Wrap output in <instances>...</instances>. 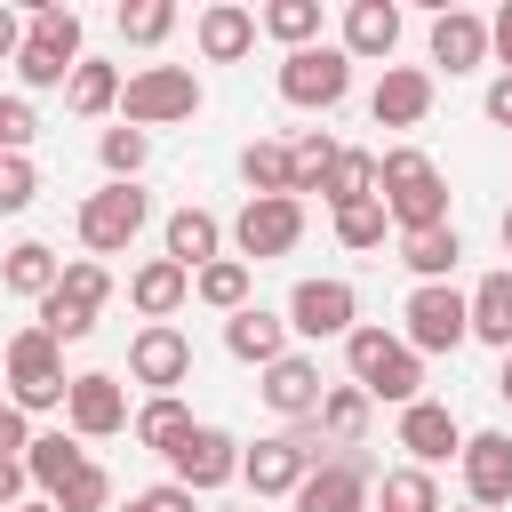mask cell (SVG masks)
<instances>
[{"instance_id": "6da1fadb", "label": "cell", "mask_w": 512, "mask_h": 512, "mask_svg": "<svg viewBox=\"0 0 512 512\" xmlns=\"http://www.w3.org/2000/svg\"><path fill=\"white\" fill-rule=\"evenodd\" d=\"M376 200H384V216L400 224V240L448 224V176H440L432 152H416V144H392V152L376 160Z\"/></svg>"}, {"instance_id": "7a4b0ae2", "label": "cell", "mask_w": 512, "mask_h": 512, "mask_svg": "<svg viewBox=\"0 0 512 512\" xmlns=\"http://www.w3.org/2000/svg\"><path fill=\"white\" fill-rule=\"evenodd\" d=\"M344 360H352V384H360L368 400H392V408L424 400V360H416L400 336H384V328H352V336H344Z\"/></svg>"}, {"instance_id": "3957f363", "label": "cell", "mask_w": 512, "mask_h": 512, "mask_svg": "<svg viewBox=\"0 0 512 512\" xmlns=\"http://www.w3.org/2000/svg\"><path fill=\"white\" fill-rule=\"evenodd\" d=\"M80 64V16L64 0H40L32 24H24V48H16V80L24 88H64Z\"/></svg>"}, {"instance_id": "277c9868", "label": "cell", "mask_w": 512, "mask_h": 512, "mask_svg": "<svg viewBox=\"0 0 512 512\" xmlns=\"http://www.w3.org/2000/svg\"><path fill=\"white\" fill-rule=\"evenodd\" d=\"M200 112V80L192 64H144L136 80H120V128H168Z\"/></svg>"}, {"instance_id": "5b68a950", "label": "cell", "mask_w": 512, "mask_h": 512, "mask_svg": "<svg viewBox=\"0 0 512 512\" xmlns=\"http://www.w3.org/2000/svg\"><path fill=\"white\" fill-rule=\"evenodd\" d=\"M64 344L40 336V328H16L8 336V408L40 416V408H64Z\"/></svg>"}, {"instance_id": "8992f818", "label": "cell", "mask_w": 512, "mask_h": 512, "mask_svg": "<svg viewBox=\"0 0 512 512\" xmlns=\"http://www.w3.org/2000/svg\"><path fill=\"white\" fill-rule=\"evenodd\" d=\"M320 464V432H312V416L304 424H288V432H272V440H256V448H240V480L256 488V496H296V480Z\"/></svg>"}, {"instance_id": "52a82bcc", "label": "cell", "mask_w": 512, "mask_h": 512, "mask_svg": "<svg viewBox=\"0 0 512 512\" xmlns=\"http://www.w3.org/2000/svg\"><path fill=\"white\" fill-rule=\"evenodd\" d=\"M280 96H288V104H304V112H336V104L352 96V56H344V48H328V40L288 48V56H280Z\"/></svg>"}, {"instance_id": "ba28073f", "label": "cell", "mask_w": 512, "mask_h": 512, "mask_svg": "<svg viewBox=\"0 0 512 512\" xmlns=\"http://www.w3.org/2000/svg\"><path fill=\"white\" fill-rule=\"evenodd\" d=\"M144 216H152V200H144L136 184H104V192L80 200V248H88V256H120V248L144 232Z\"/></svg>"}, {"instance_id": "9c48e42d", "label": "cell", "mask_w": 512, "mask_h": 512, "mask_svg": "<svg viewBox=\"0 0 512 512\" xmlns=\"http://www.w3.org/2000/svg\"><path fill=\"white\" fill-rule=\"evenodd\" d=\"M168 464H176V488L216 496L224 480H240V440H232V432H216V424H192V432L168 448Z\"/></svg>"}, {"instance_id": "30bf717a", "label": "cell", "mask_w": 512, "mask_h": 512, "mask_svg": "<svg viewBox=\"0 0 512 512\" xmlns=\"http://www.w3.org/2000/svg\"><path fill=\"white\" fill-rule=\"evenodd\" d=\"M296 512H368V456L360 448H336L328 464H312L288 496Z\"/></svg>"}, {"instance_id": "8fae6325", "label": "cell", "mask_w": 512, "mask_h": 512, "mask_svg": "<svg viewBox=\"0 0 512 512\" xmlns=\"http://www.w3.org/2000/svg\"><path fill=\"white\" fill-rule=\"evenodd\" d=\"M400 320H408V352H416V360H424V352H456V344L472 336V328H464V296H456L448 280H424Z\"/></svg>"}, {"instance_id": "7c38bea8", "label": "cell", "mask_w": 512, "mask_h": 512, "mask_svg": "<svg viewBox=\"0 0 512 512\" xmlns=\"http://www.w3.org/2000/svg\"><path fill=\"white\" fill-rule=\"evenodd\" d=\"M128 376L152 384V392H176V384L192 376V336H184L176 320H144L136 344H128Z\"/></svg>"}, {"instance_id": "4fadbf2b", "label": "cell", "mask_w": 512, "mask_h": 512, "mask_svg": "<svg viewBox=\"0 0 512 512\" xmlns=\"http://www.w3.org/2000/svg\"><path fill=\"white\" fill-rule=\"evenodd\" d=\"M232 240H240V264L256 256H288L296 240H304V200H248L240 216H232Z\"/></svg>"}, {"instance_id": "5bb4252c", "label": "cell", "mask_w": 512, "mask_h": 512, "mask_svg": "<svg viewBox=\"0 0 512 512\" xmlns=\"http://www.w3.org/2000/svg\"><path fill=\"white\" fill-rule=\"evenodd\" d=\"M64 416H72V440H112V432L128 424V392H120V376H104V368L72 376V384H64Z\"/></svg>"}, {"instance_id": "9a60e30c", "label": "cell", "mask_w": 512, "mask_h": 512, "mask_svg": "<svg viewBox=\"0 0 512 512\" xmlns=\"http://www.w3.org/2000/svg\"><path fill=\"white\" fill-rule=\"evenodd\" d=\"M352 312H360L352 280H296V296H288V336H352Z\"/></svg>"}, {"instance_id": "2e32d148", "label": "cell", "mask_w": 512, "mask_h": 512, "mask_svg": "<svg viewBox=\"0 0 512 512\" xmlns=\"http://www.w3.org/2000/svg\"><path fill=\"white\" fill-rule=\"evenodd\" d=\"M400 448H408V464H448V456H464V424L440 408V400H408L400 408Z\"/></svg>"}, {"instance_id": "e0dca14e", "label": "cell", "mask_w": 512, "mask_h": 512, "mask_svg": "<svg viewBox=\"0 0 512 512\" xmlns=\"http://www.w3.org/2000/svg\"><path fill=\"white\" fill-rule=\"evenodd\" d=\"M464 496L472 504H512V432H464Z\"/></svg>"}, {"instance_id": "ac0fdd59", "label": "cell", "mask_w": 512, "mask_h": 512, "mask_svg": "<svg viewBox=\"0 0 512 512\" xmlns=\"http://www.w3.org/2000/svg\"><path fill=\"white\" fill-rule=\"evenodd\" d=\"M256 392H264V408H272V416L304 424V416L320 408V392H328V384H320V360H304V352H280V360L264 368V384H256Z\"/></svg>"}, {"instance_id": "d6986e66", "label": "cell", "mask_w": 512, "mask_h": 512, "mask_svg": "<svg viewBox=\"0 0 512 512\" xmlns=\"http://www.w3.org/2000/svg\"><path fill=\"white\" fill-rule=\"evenodd\" d=\"M368 112H376V128H416V120L432 112V72H424V64H384Z\"/></svg>"}, {"instance_id": "ffe728a7", "label": "cell", "mask_w": 512, "mask_h": 512, "mask_svg": "<svg viewBox=\"0 0 512 512\" xmlns=\"http://www.w3.org/2000/svg\"><path fill=\"white\" fill-rule=\"evenodd\" d=\"M192 40H200V56H208V64H240V56L256 48V16H248L240 0H216V8H200Z\"/></svg>"}, {"instance_id": "44dd1931", "label": "cell", "mask_w": 512, "mask_h": 512, "mask_svg": "<svg viewBox=\"0 0 512 512\" xmlns=\"http://www.w3.org/2000/svg\"><path fill=\"white\" fill-rule=\"evenodd\" d=\"M224 352H232V360H256V368H272V360L288 352V320H280V312H264V304H240V312L224 320Z\"/></svg>"}, {"instance_id": "7402d4cb", "label": "cell", "mask_w": 512, "mask_h": 512, "mask_svg": "<svg viewBox=\"0 0 512 512\" xmlns=\"http://www.w3.org/2000/svg\"><path fill=\"white\" fill-rule=\"evenodd\" d=\"M336 48H344L352 64H360V56H392V48H400V8H392V0H352Z\"/></svg>"}, {"instance_id": "603a6c76", "label": "cell", "mask_w": 512, "mask_h": 512, "mask_svg": "<svg viewBox=\"0 0 512 512\" xmlns=\"http://www.w3.org/2000/svg\"><path fill=\"white\" fill-rule=\"evenodd\" d=\"M480 56H488V24H480L472 8H440V16H432V64L472 72Z\"/></svg>"}, {"instance_id": "cb8c5ba5", "label": "cell", "mask_w": 512, "mask_h": 512, "mask_svg": "<svg viewBox=\"0 0 512 512\" xmlns=\"http://www.w3.org/2000/svg\"><path fill=\"white\" fill-rule=\"evenodd\" d=\"M56 280H64V256H56L48 240H16V248L0 256V288H8V296H32V304H40Z\"/></svg>"}, {"instance_id": "d4e9b609", "label": "cell", "mask_w": 512, "mask_h": 512, "mask_svg": "<svg viewBox=\"0 0 512 512\" xmlns=\"http://www.w3.org/2000/svg\"><path fill=\"white\" fill-rule=\"evenodd\" d=\"M184 296H192V272H184V264H168V256H152V264H136V272H128V304H136L144 320H168Z\"/></svg>"}, {"instance_id": "484cf974", "label": "cell", "mask_w": 512, "mask_h": 512, "mask_svg": "<svg viewBox=\"0 0 512 512\" xmlns=\"http://www.w3.org/2000/svg\"><path fill=\"white\" fill-rule=\"evenodd\" d=\"M368 408H376V400H368L360 384H328L320 408H312V432L336 440V448H360V440H368Z\"/></svg>"}, {"instance_id": "4316f807", "label": "cell", "mask_w": 512, "mask_h": 512, "mask_svg": "<svg viewBox=\"0 0 512 512\" xmlns=\"http://www.w3.org/2000/svg\"><path fill=\"white\" fill-rule=\"evenodd\" d=\"M464 328L496 352H512V272H488L472 296H464Z\"/></svg>"}, {"instance_id": "83f0119b", "label": "cell", "mask_w": 512, "mask_h": 512, "mask_svg": "<svg viewBox=\"0 0 512 512\" xmlns=\"http://www.w3.org/2000/svg\"><path fill=\"white\" fill-rule=\"evenodd\" d=\"M160 240H168V264H184V272H200V264H216V248H224V224H216L208 208H176Z\"/></svg>"}, {"instance_id": "f1b7e54d", "label": "cell", "mask_w": 512, "mask_h": 512, "mask_svg": "<svg viewBox=\"0 0 512 512\" xmlns=\"http://www.w3.org/2000/svg\"><path fill=\"white\" fill-rule=\"evenodd\" d=\"M240 176H248V200H296V176H288V144L256 136L240 152Z\"/></svg>"}, {"instance_id": "f546056e", "label": "cell", "mask_w": 512, "mask_h": 512, "mask_svg": "<svg viewBox=\"0 0 512 512\" xmlns=\"http://www.w3.org/2000/svg\"><path fill=\"white\" fill-rule=\"evenodd\" d=\"M80 464H88V448H80V440H64V432H32V448H24V480H40L48 496H56Z\"/></svg>"}, {"instance_id": "4dcf8cb0", "label": "cell", "mask_w": 512, "mask_h": 512, "mask_svg": "<svg viewBox=\"0 0 512 512\" xmlns=\"http://www.w3.org/2000/svg\"><path fill=\"white\" fill-rule=\"evenodd\" d=\"M64 104H72L80 120H104V112L120 104V72H112V64H96V56H80V64H72V80H64Z\"/></svg>"}, {"instance_id": "1f68e13d", "label": "cell", "mask_w": 512, "mask_h": 512, "mask_svg": "<svg viewBox=\"0 0 512 512\" xmlns=\"http://www.w3.org/2000/svg\"><path fill=\"white\" fill-rule=\"evenodd\" d=\"M320 200H328V208H360V200H376V152H336L328 176H320Z\"/></svg>"}, {"instance_id": "d6a6232c", "label": "cell", "mask_w": 512, "mask_h": 512, "mask_svg": "<svg viewBox=\"0 0 512 512\" xmlns=\"http://www.w3.org/2000/svg\"><path fill=\"white\" fill-rule=\"evenodd\" d=\"M456 256H464L456 224H440V232H408V240H400V264L416 272V288H424V280H448V272H456Z\"/></svg>"}, {"instance_id": "836d02e7", "label": "cell", "mask_w": 512, "mask_h": 512, "mask_svg": "<svg viewBox=\"0 0 512 512\" xmlns=\"http://www.w3.org/2000/svg\"><path fill=\"white\" fill-rule=\"evenodd\" d=\"M184 432H192V408H184L176 392H152V400L136 408V440H144V448H160V456H168Z\"/></svg>"}, {"instance_id": "e575fe53", "label": "cell", "mask_w": 512, "mask_h": 512, "mask_svg": "<svg viewBox=\"0 0 512 512\" xmlns=\"http://www.w3.org/2000/svg\"><path fill=\"white\" fill-rule=\"evenodd\" d=\"M376 512H440V488L424 464H392L384 488H376Z\"/></svg>"}, {"instance_id": "d590c367", "label": "cell", "mask_w": 512, "mask_h": 512, "mask_svg": "<svg viewBox=\"0 0 512 512\" xmlns=\"http://www.w3.org/2000/svg\"><path fill=\"white\" fill-rule=\"evenodd\" d=\"M256 32H272L280 48H312V40H320V0H272V8L256 16Z\"/></svg>"}, {"instance_id": "8d00e7d4", "label": "cell", "mask_w": 512, "mask_h": 512, "mask_svg": "<svg viewBox=\"0 0 512 512\" xmlns=\"http://www.w3.org/2000/svg\"><path fill=\"white\" fill-rule=\"evenodd\" d=\"M192 296H200V304H216V312H240V304H248V264H240V256L200 264V272H192Z\"/></svg>"}, {"instance_id": "74e56055", "label": "cell", "mask_w": 512, "mask_h": 512, "mask_svg": "<svg viewBox=\"0 0 512 512\" xmlns=\"http://www.w3.org/2000/svg\"><path fill=\"white\" fill-rule=\"evenodd\" d=\"M96 160H104V176H112V184H136V168L152 160V136H144V128H104Z\"/></svg>"}, {"instance_id": "f35d334b", "label": "cell", "mask_w": 512, "mask_h": 512, "mask_svg": "<svg viewBox=\"0 0 512 512\" xmlns=\"http://www.w3.org/2000/svg\"><path fill=\"white\" fill-rule=\"evenodd\" d=\"M336 152H344V144H336L328 128H304V136L288 144V176H296V192H320V176H328Z\"/></svg>"}, {"instance_id": "ab89813d", "label": "cell", "mask_w": 512, "mask_h": 512, "mask_svg": "<svg viewBox=\"0 0 512 512\" xmlns=\"http://www.w3.org/2000/svg\"><path fill=\"white\" fill-rule=\"evenodd\" d=\"M48 504H56V512H112V472H104V464H80Z\"/></svg>"}, {"instance_id": "60d3db41", "label": "cell", "mask_w": 512, "mask_h": 512, "mask_svg": "<svg viewBox=\"0 0 512 512\" xmlns=\"http://www.w3.org/2000/svg\"><path fill=\"white\" fill-rule=\"evenodd\" d=\"M120 32H128L136 48H160V40L176 32V8H168V0H120Z\"/></svg>"}, {"instance_id": "b9f144b4", "label": "cell", "mask_w": 512, "mask_h": 512, "mask_svg": "<svg viewBox=\"0 0 512 512\" xmlns=\"http://www.w3.org/2000/svg\"><path fill=\"white\" fill-rule=\"evenodd\" d=\"M56 296H72V304L104 312V296H112V272H104L96 256H72V264H64V280H56Z\"/></svg>"}, {"instance_id": "7bdbcfd3", "label": "cell", "mask_w": 512, "mask_h": 512, "mask_svg": "<svg viewBox=\"0 0 512 512\" xmlns=\"http://www.w3.org/2000/svg\"><path fill=\"white\" fill-rule=\"evenodd\" d=\"M88 328H96V312H88V304H72V296H56V288L40 296V336H56V344H80Z\"/></svg>"}, {"instance_id": "ee69618b", "label": "cell", "mask_w": 512, "mask_h": 512, "mask_svg": "<svg viewBox=\"0 0 512 512\" xmlns=\"http://www.w3.org/2000/svg\"><path fill=\"white\" fill-rule=\"evenodd\" d=\"M384 200H360V208H336V240L344 248H384Z\"/></svg>"}, {"instance_id": "f6af8a7d", "label": "cell", "mask_w": 512, "mask_h": 512, "mask_svg": "<svg viewBox=\"0 0 512 512\" xmlns=\"http://www.w3.org/2000/svg\"><path fill=\"white\" fill-rule=\"evenodd\" d=\"M32 192H40V168H32L24 152H0V216H24Z\"/></svg>"}, {"instance_id": "bcb514c9", "label": "cell", "mask_w": 512, "mask_h": 512, "mask_svg": "<svg viewBox=\"0 0 512 512\" xmlns=\"http://www.w3.org/2000/svg\"><path fill=\"white\" fill-rule=\"evenodd\" d=\"M32 136H40V112L24 96H0V152H24Z\"/></svg>"}, {"instance_id": "7dc6e473", "label": "cell", "mask_w": 512, "mask_h": 512, "mask_svg": "<svg viewBox=\"0 0 512 512\" xmlns=\"http://www.w3.org/2000/svg\"><path fill=\"white\" fill-rule=\"evenodd\" d=\"M24 448H32V416L0 400V456H8V464H24Z\"/></svg>"}, {"instance_id": "c3c4849f", "label": "cell", "mask_w": 512, "mask_h": 512, "mask_svg": "<svg viewBox=\"0 0 512 512\" xmlns=\"http://www.w3.org/2000/svg\"><path fill=\"white\" fill-rule=\"evenodd\" d=\"M136 504H144V512H200V496H192V488H176V480H160V488H144Z\"/></svg>"}, {"instance_id": "681fc988", "label": "cell", "mask_w": 512, "mask_h": 512, "mask_svg": "<svg viewBox=\"0 0 512 512\" xmlns=\"http://www.w3.org/2000/svg\"><path fill=\"white\" fill-rule=\"evenodd\" d=\"M488 120H496V128H512V72H496V80H488Z\"/></svg>"}, {"instance_id": "f907efd6", "label": "cell", "mask_w": 512, "mask_h": 512, "mask_svg": "<svg viewBox=\"0 0 512 512\" xmlns=\"http://www.w3.org/2000/svg\"><path fill=\"white\" fill-rule=\"evenodd\" d=\"M16 504H24V464L0 456V512H16Z\"/></svg>"}, {"instance_id": "816d5d0a", "label": "cell", "mask_w": 512, "mask_h": 512, "mask_svg": "<svg viewBox=\"0 0 512 512\" xmlns=\"http://www.w3.org/2000/svg\"><path fill=\"white\" fill-rule=\"evenodd\" d=\"M16 48H24V16L0 8V64H16Z\"/></svg>"}, {"instance_id": "f5cc1de1", "label": "cell", "mask_w": 512, "mask_h": 512, "mask_svg": "<svg viewBox=\"0 0 512 512\" xmlns=\"http://www.w3.org/2000/svg\"><path fill=\"white\" fill-rule=\"evenodd\" d=\"M488 48H496V56H504V72H512V0L496 8V24H488Z\"/></svg>"}, {"instance_id": "db71d44e", "label": "cell", "mask_w": 512, "mask_h": 512, "mask_svg": "<svg viewBox=\"0 0 512 512\" xmlns=\"http://www.w3.org/2000/svg\"><path fill=\"white\" fill-rule=\"evenodd\" d=\"M496 392H504V400H512V352H504V376H496Z\"/></svg>"}, {"instance_id": "11a10c76", "label": "cell", "mask_w": 512, "mask_h": 512, "mask_svg": "<svg viewBox=\"0 0 512 512\" xmlns=\"http://www.w3.org/2000/svg\"><path fill=\"white\" fill-rule=\"evenodd\" d=\"M496 232H504V248H512V208H504V224H496Z\"/></svg>"}, {"instance_id": "9f6ffc18", "label": "cell", "mask_w": 512, "mask_h": 512, "mask_svg": "<svg viewBox=\"0 0 512 512\" xmlns=\"http://www.w3.org/2000/svg\"><path fill=\"white\" fill-rule=\"evenodd\" d=\"M16 512H56V504H48V496H40V504H16Z\"/></svg>"}, {"instance_id": "6f0895ef", "label": "cell", "mask_w": 512, "mask_h": 512, "mask_svg": "<svg viewBox=\"0 0 512 512\" xmlns=\"http://www.w3.org/2000/svg\"><path fill=\"white\" fill-rule=\"evenodd\" d=\"M120 512H144V504H136V496H128V504H120Z\"/></svg>"}, {"instance_id": "680465c9", "label": "cell", "mask_w": 512, "mask_h": 512, "mask_svg": "<svg viewBox=\"0 0 512 512\" xmlns=\"http://www.w3.org/2000/svg\"><path fill=\"white\" fill-rule=\"evenodd\" d=\"M440 512H448V504H440Z\"/></svg>"}]
</instances>
